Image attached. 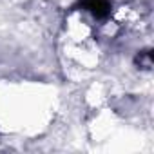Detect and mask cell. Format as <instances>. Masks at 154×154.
Here are the masks:
<instances>
[{
	"label": "cell",
	"mask_w": 154,
	"mask_h": 154,
	"mask_svg": "<svg viewBox=\"0 0 154 154\" xmlns=\"http://www.w3.org/2000/svg\"><path fill=\"white\" fill-rule=\"evenodd\" d=\"M78 6L87 9L96 18H105L111 13V4L107 2V0H80Z\"/></svg>",
	"instance_id": "1"
}]
</instances>
